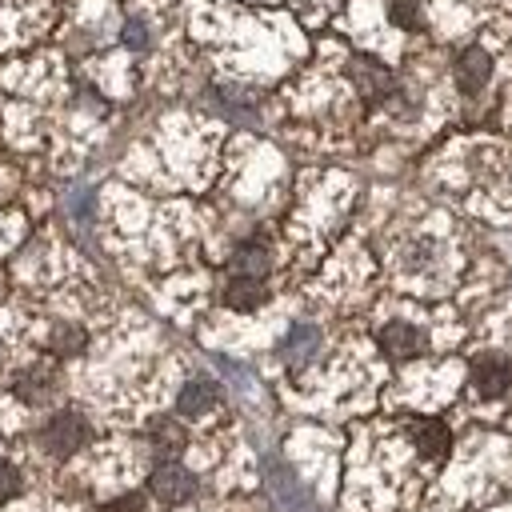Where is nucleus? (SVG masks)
Listing matches in <instances>:
<instances>
[{"label": "nucleus", "mask_w": 512, "mask_h": 512, "mask_svg": "<svg viewBox=\"0 0 512 512\" xmlns=\"http://www.w3.org/2000/svg\"><path fill=\"white\" fill-rule=\"evenodd\" d=\"M40 440H44V448H48L52 456H72L76 448L88 444V424H84L76 412H56V416L44 424Z\"/></svg>", "instance_id": "1"}, {"label": "nucleus", "mask_w": 512, "mask_h": 512, "mask_svg": "<svg viewBox=\"0 0 512 512\" xmlns=\"http://www.w3.org/2000/svg\"><path fill=\"white\" fill-rule=\"evenodd\" d=\"M472 384L480 396H500L512 384V360L504 356H476L472 360Z\"/></svg>", "instance_id": "2"}, {"label": "nucleus", "mask_w": 512, "mask_h": 512, "mask_svg": "<svg viewBox=\"0 0 512 512\" xmlns=\"http://www.w3.org/2000/svg\"><path fill=\"white\" fill-rule=\"evenodd\" d=\"M192 488H196V480H192V472L180 468V464H160V468L152 472V496L164 500V504H180V500H188Z\"/></svg>", "instance_id": "3"}, {"label": "nucleus", "mask_w": 512, "mask_h": 512, "mask_svg": "<svg viewBox=\"0 0 512 512\" xmlns=\"http://www.w3.org/2000/svg\"><path fill=\"white\" fill-rule=\"evenodd\" d=\"M380 348H384L392 360H412V356L424 352V332L412 328V324H404V320H396V324H388V328L380 332Z\"/></svg>", "instance_id": "4"}, {"label": "nucleus", "mask_w": 512, "mask_h": 512, "mask_svg": "<svg viewBox=\"0 0 512 512\" xmlns=\"http://www.w3.org/2000/svg\"><path fill=\"white\" fill-rule=\"evenodd\" d=\"M412 440H416L420 456H428V460H444L448 448H452V432H448L444 420H416L412 424Z\"/></svg>", "instance_id": "5"}, {"label": "nucleus", "mask_w": 512, "mask_h": 512, "mask_svg": "<svg viewBox=\"0 0 512 512\" xmlns=\"http://www.w3.org/2000/svg\"><path fill=\"white\" fill-rule=\"evenodd\" d=\"M488 72H492V60H488L484 48L472 44L468 52H460V60H456V80H460L464 92H480V88L488 84Z\"/></svg>", "instance_id": "6"}, {"label": "nucleus", "mask_w": 512, "mask_h": 512, "mask_svg": "<svg viewBox=\"0 0 512 512\" xmlns=\"http://www.w3.org/2000/svg\"><path fill=\"white\" fill-rule=\"evenodd\" d=\"M224 300H228V308H236V312H252V308L264 300V276H236V272H232V280H228V288H224Z\"/></svg>", "instance_id": "7"}, {"label": "nucleus", "mask_w": 512, "mask_h": 512, "mask_svg": "<svg viewBox=\"0 0 512 512\" xmlns=\"http://www.w3.org/2000/svg\"><path fill=\"white\" fill-rule=\"evenodd\" d=\"M352 76H356V84L364 88V96H384V92H392V76H388V68H380L376 60H352Z\"/></svg>", "instance_id": "8"}, {"label": "nucleus", "mask_w": 512, "mask_h": 512, "mask_svg": "<svg viewBox=\"0 0 512 512\" xmlns=\"http://www.w3.org/2000/svg\"><path fill=\"white\" fill-rule=\"evenodd\" d=\"M212 404H216V388L204 384V380H192V384L180 392V400H176L180 416H204Z\"/></svg>", "instance_id": "9"}, {"label": "nucleus", "mask_w": 512, "mask_h": 512, "mask_svg": "<svg viewBox=\"0 0 512 512\" xmlns=\"http://www.w3.org/2000/svg\"><path fill=\"white\" fill-rule=\"evenodd\" d=\"M264 268H268V256H264V248H256V244H248V248H240V252L232 256V272H236V276H264Z\"/></svg>", "instance_id": "10"}, {"label": "nucleus", "mask_w": 512, "mask_h": 512, "mask_svg": "<svg viewBox=\"0 0 512 512\" xmlns=\"http://www.w3.org/2000/svg\"><path fill=\"white\" fill-rule=\"evenodd\" d=\"M392 20L400 28H420V8L416 0H392Z\"/></svg>", "instance_id": "11"}, {"label": "nucleus", "mask_w": 512, "mask_h": 512, "mask_svg": "<svg viewBox=\"0 0 512 512\" xmlns=\"http://www.w3.org/2000/svg\"><path fill=\"white\" fill-rule=\"evenodd\" d=\"M52 348H56V352H64V356H72V352H80V348H84V336H80L76 328H56Z\"/></svg>", "instance_id": "12"}, {"label": "nucleus", "mask_w": 512, "mask_h": 512, "mask_svg": "<svg viewBox=\"0 0 512 512\" xmlns=\"http://www.w3.org/2000/svg\"><path fill=\"white\" fill-rule=\"evenodd\" d=\"M16 388H20L24 400H44L48 396V376H24Z\"/></svg>", "instance_id": "13"}, {"label": "nucleus", "mask_w": 512, "mask_h": 512, "mask_svg": "<svg viewBox=\"0 0 512 512\" xmlns=\"http://www.w3.org/2000/svg\"><path fill=\"white\" fill-rule=\"evenodd\" d=\"M16 488H20V476H16V468L0 460V504H4V500H8Z\"/></svg>", "instance_id": "14"}, {"label": "nucleus", "mask_w": 512, "mask_h": 512, "mask_svg": "<svg viewBox=\"0 0 512 512\" xmlns=\"http://www.w3.org/2000/svg\"><path fill=\"white\" fill-rule=\"evenodd\" d=\"M104 512H144V500L140 496H120V500L104 504Z\"/></svg>", "instance_id": "15"}]
</instances>
